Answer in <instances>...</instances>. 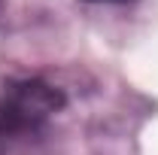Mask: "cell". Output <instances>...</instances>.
Here are the masks:
<instances>
[{
  "mask_svg": "<svg viewBox=\"0 0 158 155\" xmlns=\"http://www.w3.org/2000/svg\"><path fill=\"white\" fill-rule=\"evenodd\" d=\"M0 6H3V0H0Z\"/></svg>",
  "mask_w": 158,
  "mask_h": 155,
  "instance_id": "3",
  "label": "cell"
},
{
  "mask_svg": "<svg viewBox=\"0 0 158 155\" xmlns=\"http://www.w3.org/2000/svg\"><path fill=\"white\" fill-rule=\"evenodd\" d=\"M91 3H128V0H91Z\"/></svg>",
  "mask_w": 158,
  "mask_h": 155,
  "instance_id": "2",
  "label": "cell"
},
{
  "mask_svg": "<svg viewBox=\"0 0 158 155\" xmlns=\"http://www.w3.org/2000/svg\"><path fill=\"white\" fill-rule=\"evenodd\" d=\"M61 107H64V94L40 79L9 82L0 94V143L6 140L19 143L27 137H37Z\"/></svg>",
  "mask_w": 158,
  "mask_h": 155,
  "instance_id": "1",
  "label": "cell"
}]
</instances>
